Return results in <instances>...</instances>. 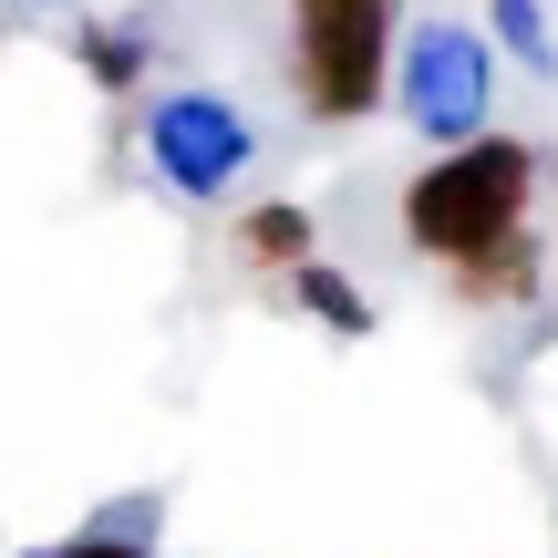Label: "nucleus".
Returning a JSON list of instances; mask_svg holds the SVG:
<instances>
[{
  "mask_svg": "<svg viewBox=\"0 0 558 558\" xmlns=\"http://www.w3.org/2000/svg\"><path fill=\"white\" fill-rule=\"evenodd\" d=\"M527 197H538V156L518 135H456L414 186H403V239L435 269H465L486 248L527 239Z\"/></svg>",
  "mask_w": 558,
  "mask_h": 558,
  "instance_id": "1",
  "label": "nucleus"
},
{
  "mask_svg": "<svg viewBox=\"0 0 558 558\" xmlns=\"http://www.w3.org/2000/svg\"><path fill=\"white\" fill-rule=\"evenodd\" d=\"M393 21H403V0H300L290 83L320 124H362L393 94Z\"/></svg>",
  "mask_w": 558,
  "mask_h": 558,
  "instance_id": "2",
  "label": "nucleus"
},
{
  "mask_svg": "<svg viewBox=\"0 0 558 558\" xmlns=\"http://www.w3.org/2000/svg\"><path fill=\"white\" fill-rule=\"evenodd\" d=\"M445 279H456V300H476V311H518V300L538 290V239H507V248H486V259H465Z\"/></svg>",
  "mask_w": 558,
  "mask_h": 558,
  "instance_id": "6",
  "label": "nucleus"
},
{
  "mask_svg": "<svg viewBox=\"0 0 558 558\" xmlns=\"http://www.w3.org/2000/svg\"><path fill=\"white\" fill-rule=\"evenodd\" d=\"M52 558H145L135 538H73V548H52Z\"/></svg>",
  "mask_w": 558,
  "mask_h": 558,
  "instance_id": "8",
  "label": "nucleus"
},
{
  "mask_svg": "<svg viewBox=\"0 0 558 558\" xmlns=\"http://www.w3.org/2000/svg\"><path fill=\"white\" fill-rule=\"evenodd\" d=\"M239 259H248V269L300 279V269H311V207H290V197L248 207V218H239Z\"/></svg>",
  "mask_w": 558,
  "mask_h": 558,
  "instance_id": "5",
  "label": "nucleus"
},
{
  "mask_svg": "<svg viewBox=\"0 0 558 558\" xmlns=\"http://www.w3.org/2000/svg\"><path fill=\"white\" fill-rule=\"evenodd\" d=\"M290 290H300V311H320L331 331H352V341L373 331V300H362V290H341V269H320V259H311V269L290 279Z\"/></svg>",
  "mask_w": 558,
  "mask_h": 558,
  "instance_id": "7",
  "label": "nucleus"
},
{
  "mask_svg": "<svg viewBox=\"0 0 558 558\" xmlns=\"http://www.w3.org/2000/svg\"><path fill=\"white\" fill-rule=\"evenodd\" d=\"M156 156H166V177L218 186L228 166L248 156V135L228 124V104H166V114H156Z\"/></svg>",
  "mask_w": 558,
  "mask_h": 558,
  "instance_id": "4",
  "label": "nucleus"
},
{
  "mask_svg": "<svg viewBox=\"0 0 558 558\" xmlns=\"http://www.w3.org/2000/svg\"><path fill=\"white\" fill-rule=\"evenodd\" d=\"M414 114L435 124V135H486V52L465 32H424L414 41Z\"/></svg>",
  "mask_w": 558,
  "mask_h": 558,
  "instance_id": "3",
  "label": "nucleus"
}]
</instances>
